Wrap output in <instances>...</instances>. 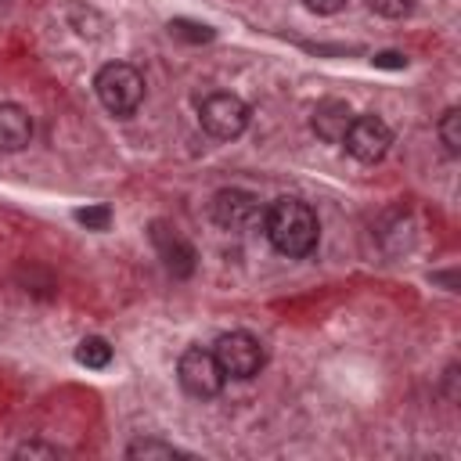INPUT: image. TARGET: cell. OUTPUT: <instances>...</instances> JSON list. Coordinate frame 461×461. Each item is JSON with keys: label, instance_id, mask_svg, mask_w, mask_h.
<instances>
[{"label": "cell", "instance_id": "cell-1", "mask_svg": "<svg viewBox=\"0 0 461 461\" xmlns=\"http://www.w3.org/2000/svg\"><path fill=\"white\" fill-rule=\"evenodd\" d=\"M263 234L270 238V245L288 256V259H303L317 249V238H321V223H317V212L299 202V198H277L267 205L263 212Z\"/></svg>", "mask_w": 461, "mask_h": 461}, {"label": "cell", "instance_id": "cell-2", "mask_svg": "<svg viewBox=\"0 0 461 461\" xmlns=\"http://www.w3.org/2000/svg\"><path fill=\"white\" fill-rule=\"evenodd\" d=\"M94 90H97V101H101L112 115L126 119V115H133V112L140 108V101H144V76H140L130 61H108V65L97 68Z\"/></svg>", "mask_w": 461, "mask_h": 461}, {"label": "cell", "instance_id": "cell-3", "mask_svg": "<svg viewBox=\"0 0 461 461\" xmlns=\"http://www.w3.org/2000/svg\"><path fill=\"white\" fill-rule=\"evenodd\" d=\"M176 378H180V389L194 400H212L220 396L227 375L220 367V360L212 357V349H202V346H191L180 353L176 360Z\"/></svg>", "mask_w": 461, "mask_h": 461}, {"label": "cell", "instance_id": "cell-4", "mask_svg": "<svg viewBox=\"0 0 461 461\" xmlns=\"http://www.w3.org/2000/svg\"><path fill=\"white\" fill-rule=\"evenodd\" d=\"M212 357L220 360L223 375H230V378H252L267 364L263 342L256 335H249V331H223L216 339V346H212Z\"/></svg>", "mask_w": 461, "mask_h": 461}, {"label": "cell", "instance_id": "cell-5", "mask_svg": "<svg viewBox=\"0 0 461 461\" xmlns=\"http://www.w3.org/2000/svg\"><path fill=\"white\" fill-rule=\"evenodd\" d=\"M198 119H202V130L220 137V140H234L245 133L249 126V104L238 97V94H227V90H216L209 94L202 104H198Z\"/></svg>", "mask_w": 461, "mask_h": 461}, {"label": "cell", "instance_id": "cell-6", "mask_svg": "<svg viewBox=\"0 0 461 461\" xmlns=\"http://www.w3.org/2000/svg\"><path fill=\"white\" fill-rule=\"evenodd\" d=\"M212 220L223 227V230H256L263 227V205L252 191L245 187H220L212 194V205H209Z\"/></svg>", "mask_w": 461, "mask_h": 461}, {"label": "cell", "instance_id": "cell-7", "mask_svg": "<svg viewBox=\"0 0 461 461\" xmlns=\"http://www.w3.org/2000/svg\"><path fill=\"white\" fill-rule=\"evenodd\" d=\"M342 144L357 162H378V158H385V151L393 144V130L378 115H353Z\"/></svg>", "mask_w": 461, "mask_h": 461}, {"label": "cell", "instance_id": "cell-8", "mask_svg": "<svg viewBox=\"0 0 461 461\" xmlns=\"http://www.w3.org/2000/svg\"><path fill=\"white\" fill-rule=\"evenodd\" d=\"M148 238H151V245H155L162 267H166L173 277H187V274L194 270V249H191V241H184L173 227H166L162 220H155V223L148 227Z\"/></svg>", "mask_w": 461, "mask_h": 461}, {"label": "cell", "instance_id": "cell-9", "mask_svg": "<svg viewBox=\"0 0 461 461\" xmlns=\"http://www.w3.org/2000/svg\"><path fill=\"white\" fill-rule=\"evenodd\" d=\"M349 122H353V112H349V104L339 101V97L317 101V108H313V115H310V130H313L321 140H328V144H342Z\"/></svg>", "mask_w": 461, "mask_h": 461}, {"label": "cell", "instance_id": "cell-10", "mask_svg": "<svg viewBox=\"0 0 461 461\" xmlns=\"http://www.w3.org/2000/svg\"><path fill=\"white\" fill-rule=\"evenodd\" d=\"M32 140V115L14 104L4 101L0 104V151H22Z\"/></svg>", "mask_w": 461, "mask_h": 461}, {"label": "cell", "instance_id": "cell-11", "mask_svg": "<svg viewBox=\"0 0 461 461\" xmlns=\"http://www.w3.org/2000/svg\"><path fill=\"white\" fill-rule=\"evenodd\" d=\"M76 360H79L83 367H94V371L108 367V364H112V346H108V339L86 335V339L76 346Z\"/></svg>", "mask_w": 461, "mask_h": 461}, {"label": "cell", "instance_id": "cell-12", "mask_svg": "<svg viewBox=\"0 0 461 461\" xmlns=\"http://www.w3.org/2000/svg\"><path fill=\"white\" fill-rule=\"evenodd\" d=\"M436 133H439V140H443L447 155H457V151H461V108H454V104H450V108L439 115Z\"/></svg>", "mask_w": 461, "mask_h": 461}, {"label": "cell", "instance_id": "cell-13", "mask_svg": "<svg viewBox=\"0 0 461 461\" xmlns=\"http://www.w3.org/2000/svg\"><path fill=\"white\" fill-rule=\"evenodd\" d=\"M126 457H187V450L173 447V443H162V439H137L126 447Z\"/></svg>", "mask_w": 461, "mask_h": 461}, {"label": "cell", "instance_id": "cell-14", "mask_svg": "<svg viewBox=\"0 0 461 461\" xmlns=\"http://www.w3.org/2000/svg\"><path fill=\"white\" fill-rule=\"evenodd\" d=\"M169 32H173L176 40H187V43H209V40L216 36L209 25L191 22V18H173V22H169Z\"/></svg>", "mask_w": 461, "mask_h": 461}, {"label": "cell", "instance_id": "cell-15", "mask_svg": "<svg viewBox=\"0 0 461 461\" xmlns=\"http://www.w3.org/2000/svg\"><path fill=\"white\" fill-rule=\"evenodd\" d=\"M72 216L86 230H108V223H112V209L108 205H86V209H76Z\"/></svg>", "mask_w": 461, "mask_h": 461}, {"label": "cell", "instance_id": "cell-16", "mask_svg": "<svg viewBox=\"0 0 461 461\" xmlns=\"http://www.w3.org/2000/svg\"><path fill=\"white\" fill-rule=\"evenodd\" d=\"M367 7L382 18H407L414 11V0H367Z\"/></svg>", "mask_w": 461, "mask_h": 461}, {"label": "cell", "instance_id": "cell-17", "mask_svg": "<svg viewBox=\"0 0 461 461\" xmlns=\"http://www.w3.org/2000/svg\"><path fill=\"white\" fill-rule=\"evenodd\" d=\"M371 65H375V68H407V58H403L400 50H378V54L371 58Z\"/></svg>", "mask_w": 461, "mask_h": 461}, {"label": "cell", "instance_id": "cell-18", "mask_svg": "<svg viewBox=\"0 0 461 461\" xmlns=\"http://www.w3.org/2000/svg\"><path fill=\"white\" fill-rule=\"evenodd\" d=\"M14 454H18V457H58V447H47V443H22Z\"/></svg>", "mask_w": 461, "mask_h": 461}, {"label": "cell", "instance_id": "cell-19", "mask_svg": "<svg viewBox=\"0 0 461 461\" xmlns=\"http://www.w3.org/2000/svg\"><path fill=\"white\" fill-rule=\"evenodd\" d=\"M303 7L313 11V14H335V11L346 7V0H303Z\"/></svg>", "mask_w": 461, "mask_h": 461}]
</instances>
